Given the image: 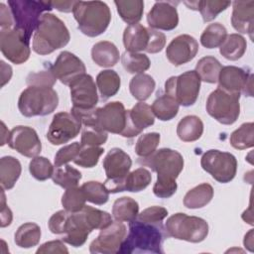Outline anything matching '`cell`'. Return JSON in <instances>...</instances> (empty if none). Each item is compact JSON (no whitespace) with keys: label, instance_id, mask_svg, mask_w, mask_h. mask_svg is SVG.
Returning <instances> with one entry per match:
<instances>
[{"label":"cell","instance_id":"6","mask_svg":"<svg viewBox=\"0 0 254 254\" xmlns=\"http://www.w3.org/2000/svg\"><path fill=\"white\" fill-rule=\"evenodd\" d=\"M165 231L168 237L198 243L206 238L208 224L201 217L190 216L186 213L178 212L167 219Z\"/></svg>","mask_w":254,"mask_h":254},{"label":"cell","instance_id":"27","mask_svg":"<svg viewBox=\"0 0 254 254\" xmlns=\"http://www.w3.org/2000/svg\"><path fill=\"white\" fill-rule=\"evenodd\" d=\"M22 171L19 160L12 156H4L0 159V183L4 190L14 188L16 182L20 178Z\"/></svg>","mask_w":254,"mask_h":254},{"label":"cell","instance_id":"28","mask_svg":"<svg viewBox=\"0 0 254 254\" xmlns=\"http://www.w3.org/2000/svg\"><path fill=\"white\" fill-rule=\"evenodd\" d=\"M203 133V123L195 115L185 116L177 126V135L184 142L198 140Z\"/></svg>","mask_w":254,"mask_h":254},{"label":"cell","instance_id":"7","mask_svg":"<svg viewBox=\"0 0 254 254\" xmlns=\"http://www.w3.org/2000/svg\"><path fill=\"white\" fill-rule=\"evenodd\" d=\"M13 20L14 27L21 30L31 39L35 33L44 12H49L53 8L50 1L35 0H10L8 1Z\"/></svg>","mask_w":254,"mask_h":254},{"label":"cell","instance_id":"2","mask_svg":"<svg viewBox=\"0 0 254 254\" xmlns=\"http://www.w3.org/2000/svg\"><path fill=\"white\" fill-rule=\"evenodd\" d=\"M168 237L162 222L151 223L135 219L129 222V231L118 251L119 254H163V242Z\"/></svg>","mask_w":254,"mask_h":254},{"label":"cell","instance_id":"25","mask_svg":"<svg viewBox=\"0 0 254 254\" xmlns=\"http://www.w3.org/2000/svg\"><path fill=\"white\" fill-rule=\"evenodd\" d=\"M149 43V28L137 23L129 25L123 33V44L126 52L139 53L146 51Z\"/></svg>","mask_w":254,"mask_h":254},{"label":"cell","instance_id":"59","mask_svg":"<svg viewBox=\"0 0 254 254\" xmlns=\"http://www.w3.org/2000/svg\"><path fill=\"white\" fill-rule=\"evenodd\" d=\"M12 211L11 209L5 204L4 206H1V227H5L11 224L12 222Z\"/></svg>","mask_w":254,"mask_h":254},{"label":"cell","instance_id":"32","mask_svg":"<svg viewBox=\"0 0 254 254\" xmlns=\"http://www.w3.org/2000/svg\"><path fill=\"white\" fill-rule=\"evenodd\" d=\"M120 84V76L115 70L104 69L96 76V86L103 100L114 96L119 91Z\"/></svg>","mask_w":254,"mask_h":254},{"label":"cell","instance_id":"56","mask_svg":"<svg viewBox=\"0 0 254 254\" xmlns=\"http://www.w3.org/2000/svg\"><path fill=\"white\" fill-rule=\"evenodd\" d=\"M14 20L10 8H8L4 3H0V26L1 29L13 28Z\"/></svg>","mask_w":254,"mask_h":254},{"label":"cell","instance_id":"50","mask_svg":"<svg viewBox=\"0 0 254 254\" xmlns=\"http://www.w3.org/2000/svg\"><path fill=\"white\" fill-rule=\"evenodd\" d=\"M81 145L78 142L71 143L69 145L61 148L55 156V167H61L66 165L69 162H73L80 151Z\"/></svg>","mask_w":254,"mask_h":254},{"label":"cell","instance_id":"5","mask_svg":"<svg viewBox=\"0 0 254 254\" xmlns=\"http://www.w3.org/2000/svg\"><path fill=\"white\" fill-rule=\"evenodd\" d=\"M59 96L53 87L30 85L24 89L18 99V108L25 117L46 116L56 110Z\"/></svg>","mask_w":254,"mask_h":254},{"label":"cell","instance_id":"11","mask_svg":"<svg viewBox=\"0 0 254 254\" xmlns=\"http://www.w3.org/2000/svg\"><path fill=\"white\" fill-rule=\"evenodd\" d=\"M201 168L221 184L232 181L237 172V160L228 153L219 150H208L201 156Z\"/></svg>","mask_w":254,"mask_h":254},{"label":"cell","instance_id":"44","mask_svg":"<svg viewBox=\"0 0 254 254\" xmlns=\"http://www.w3.org/2000/svg\"><path fill=\"white\" fill-rule=\"evenodd\" d=\"M80 188L87 201L97 205H102L108 201L109 191L104 184L96 181H90L84 183Z\"/></svg>","mask_w":254,"mask_h":254},{"label":"cell","instance_id":"51","mask_svg":"<svg viewBox=\"0 0 254 254\" xmlns=\"http://www.w3.org/2000/svg\"><path fill=\"white\" fill-rule=\"evenodd\" d=\"M56 81H57V78L54 75L51 67L49 69H44L37 72H31L26 78V82L28 86L35 85V86L53 87Z\"/></svg>","mask_w":254,"mask_h":254},{"label":"cell","instance_id":"19","mask_svg":"<svg viewBox=\"0 0 254 254\" xmlns=\"http://www.w3.org/2000/svg\"><path fill=\"white\" fill-rule=\"evenodd\" d=\"M51 68L56 78L65 85H69L86 71L83 62L68 51L62 52Z\"/></svg>","mask_w":254,"mask_h":254},{"label":"cell","instance_id":"42","mask_svg":"<svg viewBox=\"0 0 254 254\" xmlns=\"http://www.w3.org/2000/svg\"><path fill=\"white\" fill-rule=\"evenodd\" d=\"M233 148L244 150L254 146V124L253 122L243 123L238 129L233 131L229 138Z\"/></svg>","mask_w":254,"mask_h":254},{"label":"cell","instance_id":"23","mask_svg":"<svg viewBox=\"0 0 254 254\" xmlns=\"http://www.w3.org/2000/svg\"><path fill=\"white\" fill-rule=\"evenodd\" d=\"M147 22L151 29L172 31L179 24V15L174 2H156L147 14Z\"/></svg>","mask_w":254,"mask_h":254},{"label":"cell","instance_id":"54","mask_svg":"<svg viewBox=\"0 0 254 254\" xmlns=\"http://www.w3.org/2000/svg\"><path fill=\"white\" fill-rule=\"evenodd\" d=\"M68 213H69L68 211H66L65 209H63V210L57 211L50 217L48 225H49V229L51 230L52 233L63 234L64 226V223H65Z\"/></svg>","mask_w":254,"mask_h":254},{"label":"cell","instance_id":"58","mask_svg":"<svg viewBox=\"0 0 254 254\" xmlns=\"http://www.w3.org/2000/svg\"><path fill=\"white\" fill-rule=\"evenodd\" d=\"M1 64V87H3L7 82H9L12 76V67L9 64H6L3 61L0 62Z\"/></svg>","mask_w":254,"mask_h":254},{"label":"cell","instance_id":"38","mask_svg":"<svg viewBox=\"0 0 254 254\" xmlns=\"http://www.w3.org/2000/svg\"><path fill=\"white\" fill-rule=\"evenodd\" d=\"M221 68L222 65L219 61L211 56L201 58L195 65V71L198 74L200 80L207 83L217 82Z\"/></svg>","mask_w":254,"mask_h":254},{"label":"cell","instance_id":"43","mask_svg":"<svg viewBox=\"0 0 254 254\" xmlns=\"http://www.w3.org/2000/svg\"><path fill=\"white\" fill-rule=\"evenodd\" d=\"M121 63L123 67L129 73H144L145 70L149 69L151 62L145 54L125 52L121 56Z\"/></svg>","mask_w":254,"mask_h":254},{"label":"cell","instance_id":"16","mask_svg":"<svg viewBox=\"0 0 254 254\" xmlns=\"http://www.w3.org/2000/svg\"><path fill=\"white\" fill-rule=\"evenodd\" d=\"M7 144L11 149L28 158L37 157L42 150V143L36 130L29 126H15L10 131Z\"/></svg>","mask_w":254,"mask_h":254},{"label":"cell","instance_id":"35","mask_svg":"<svg viewBox=\"0 0 254 254\" xmlns=\"http://www.w3.org/2000/svg\"><path fill=\"white\" fill-rule=\"evenodd\" d=\"M117 12L121 19L129 24H137L143 16L144 2L142 0H125V1H114Z\"/></svg>","mask_w":254,"mask_h":254},{"label":"cell","instance_id":"41","mask_svg":"<svg viewBox=\"0 0 254 254\" xmlns=\"http://www.w3.org/2000/svg\"><path fill=\"white\" fill-rule=\"evenodd\" d=\"M152 181L151 173L145 168H138L128 173L124 179V191L138 192L145 190Z\"/></svg>","mask_w":254,"mask_h":254},{"label":"cell","instance_id":"36","mask_svg":"<svg viewBox=\"0 0 254 254\" xmlns=\"http://www.w3.org/2000/svg\"><path fill=\"white\" fill-rule=\"evenodd\" d=\"M41 228L37 223L26 222L15 233V243L21 248H31L40 242Z\"/></svg>","mask_w":254,"mask_h":254},{"label":"cell","instance_id":"53","mask_svg":"<svg viewBox=\"0 0 254 254\" xmlns=\"http://www.w3.org/2000/svg\"><path fill=\"white\" fill-rule=\"evenodd\" d=\"M166 45V36L158 30L149 28V43L145 52L156 54L161 52Z\"/></svg>","mask_w":254,"mask_h":254},{"label":"cell","instance_id":"31","mask_svg":"<svg viewBox=\"0 0 254 254\" xmlns=\"http://www.w3.org/2000/svg\"><path fill=\"white\" fill-rule=\"evenodd\" d=\"M139 214L138 202L129 196L117 198L112 206V216L115 220L121 222H131Z\"/></svg>","mask_w":254,"mask_h":254},{"label":"cell","instance_id":"46","mask_svg":"<svg viewBox=\"0 0 254 254\" xmlns=\"http://www.w3.org/2000/svg\"><path fill=\"white\" fill-rule=\"evenodd\" d=\"M161 136L157 132H150L141 135L135 146V152L140 158H146L152 155L159 146Z\"/></svg>","mask_w":254,"mask_h":254},{"label":"cell","instance_id":"29","mask_svg":"<svg viewBox=\"0 0 254 254\" xmlns=\"http://www.w3.org/2000/svg\"><path fill=\"white\" fill-rule=\"evenodd\" d=\"M189 9L199 11L203 22L214 20L219 13L228 8L231 4L229 1H214V0H199V1H185Z\"/></svg>","mask_w":254,"mask_h":254},{"label":"cell","instance_id":"52","mask_svg":"<svg viewBox=\"0 0 254 254\" xmlns=\"http://www.w3.org/2000/svg\"><path fill=\"white\" fill-rule=\"evenodd\" d=\"M168 215V210L163 206H150L144 209L141 213L138 214L137 218L143 222H151V223H158L162 222Z\"/></svg>","mask_w":254,"mask_h":254},{"label":"cell","instance_id":"24","mask_svg":"<svg viewBox=\"0 0 254 254\" xmlns=\"http://www.w3.org/2000/svg\"><path fill=\"white\" fill-rule=\"evenodd\" d=\"M232 7V27L239 33L248 34L252 39L254 30V1H234Z\"/></svg>","mask_w":254,"mask_h":254},{"label":"cell","instance_id":"8","mask_svg":"<svg viewBox=\"0 0 254 254\" xmlns=\"http://www.w3.org/2000/svg\"><path fill=\"white\" fill-rule=\"evenodd\" d=\"M240 94L230 93L221 88L212 91L205 104L207 113L223 125L233 124L240 114Z\"/></svg>","mask_w":254,"mask_h":254},{"label":"cell","instance_id":"39","mask_svg":"<svg viewBox=\"0 0 254 254\" xmlns=\"http://www.w3.org/2000/svg\"><path fill=\"white\" fill-rule=\"evenodd\" d=\"M81 177V173L77 169L69 165H64L55 169L52 179L56 185L66 190L77 187Z\"/></svg>","mask_w":254,"mask_h":254},{"label":"cell","instance_id":"14","mask_svg":"<svg viewBox=\"0 0 254 254\" xmlns=\"http://www.w3.org/2000/svg\"><path fill=\"white\" fill-rule=\"evenodd\" d=\"M126 235V225L121 221H112L108 226L100 229L97 238L90 243L89 251L93 254L118 253Z\"/></svg>","mask_w":254,"mask_h":254},{"label":"cell","instance_id":"18","mask_svg":"<svg viewBox=\"0 0 254 254\" xmlns=\"http://www.w3.org/2000/svg\"><path fill=\"white\" fill-rule=\"evenodd\" d=\"M126 125V109L122 102L112 101L96 109V127L113 134H121Z\"/></svg>","mask_w":254,"mask_h":254},{"label":"cell","instance_id":"17","mask_svg":"<svg viewBox=\"0 0 254 254\" xmlns=\"http://www.w3.org/2000/svg\"><path fill=\"white\" fill-rule=\"evenodd\" d=\"M72 107L78 109H92L98 102L97 86L91 75L82 74L69 85Z\"/></svg>","mask_w":254,"mask_h":254},{"label":"cell","instance_id":"33","mask_svg":"<svg viewBox=\"0 0 254 254\" xmlns=\"http://www.w3.org/2000/svg\"><path fill=\"white\" fill-rule=\"evenodd\" d=\"M155 86L156 82L151 75L147 73H139L131 78L129 90L135 99L145 101L151 96Z\"/></svg>","mask_w":254,"mask_h":254},{"label":"cell","instance_id":"26","mask_svg":"<svg viewBox=\"0 0 254 254\" xmlns=\"http://www.w3.org/2000/svg\"><path fill=\"white\" fill-rule=\"evenodd\" d=\"M92 61L99 66L111 67L115 65L120 58L117 47L108 41H101L93 45L91 49Z\"/></svg>","mask_w":254,"mask_h":254},{"label":"cell","instance_id":"20","mask_svg":"<svg viewBox=\"0 0 254 254\" xmlns=\"http://www.w3.org/2000/svg\"><path fill=\"white\" fill-rule=\"evenodd\" d=\"M84 215L82 209L77 212L68 213L64 226V242L73 247H80L85 243L89 233L93 229Z\"/></svg>","mask_w":254,"mask_h":254},{"label":"cell","instance_id":"49","mask_svg":"<svg viewBox=\"0 0 254 254\" xmlns=\"http://www.w3.org/2000/svg\"><path fill=\"white\" fill-rule=\"evenodd\" d=\"M108 139V134L106 131L98 129L96 127L84 126L81 132L80 145L81 146H92L99 147L104 144Z\"/></svg>","mask_w":254,"mask_h":254},{"label":"cell","instance_id":"12","mask_svg":"<svg viewBox=\"0 0 254 254\" xmlns=\"http://www.w3.org/2000/svg\"><path fill=\"white\" fill-rule=\"evenodd\" d=\"M0 50L3 56L11 63L16 64H24L31 54L30 38L15 27L1 29Z\"/></svg>","mask_w":254,"mask_h":254},{"label":"cell","instance_id":"60","mask_svg":"<svg viewBox=\"0 0 254 254\" xmlns=\"http://www.w3.org/2000/svg\"><path fill=\"white\" fill-rule=\"evenodd\" d=\"M244 246L248 248V250L252 251L253 246V229H251L244 237Z\"/></svg>","mask_w":254,"mask_h":254},{"label":"cell","instance_id":"22","mask_svg":"<svg viewBox=\"0 0 254 254\" xmlns=\"http://www.w3.org/2000/svg\"><path fill=\"white\" fill-rule=\"evenodd\" d=\"M198 43L190 35H180L174 38L166 49L168 61L175 66L190 62L197 54Z\"/></svg>","mask_w":254,"mask_h":254},{"label":"cell","instance_id":"48","mask_svg":"<svg viewBox=\"0 0 254 254\" xmlns=\"http://www.w3.org/2000/svg\"><path fill=\"white\" fill-rule=\"evenodd\" d=\"M103 152L104 149L101 147L81 146L80 151L73 162L75 165L82 168H93L97 165Z\"/></svg>","mask_w":254,"mask_h":254},{"label":"cell","instance_id":"61","mask_svg":"<svg viewBox=\"0 0 254 254\" xmlns=\"http://www.w3.org/2000/svg\"><path fill=\"white\" fill-rule=\"evenodd\" d=\"M1 131H2V136H1V146L5 145L8 142V138L10 135V131L7 130L4 122H1Z\"/></svg>","mask_w":254,"mask_h":254},{"label":"cell","instance_id":"37","mask_svg":"<svg viewBox=\"0 0 254 254\" xmlns=\"http://www.w3.org/2000/svg\"><path fill=\"white\" fill-rule=\"evenodd\" d=\"M179 103L170 95L163 94L159 96L152 104L151 109L154 115L161 121H169L177 116L179 112Z\"/></svg>","mask_w":254,"mask_h":254},{"label":"cell","instance_id":"45","mask_svg":"<svg viewBox=\"0 0 254 254\" xmlns=\"http://www.w3.org/2000/svg\"><path fill=\"white\" fill-rule=\"evenodd\" d=\"M85 195L81 188H69L66 189L62 196V204L64 209L68 212H77L85 205Z\"/></svg>","mask_w":254,"mask_h":254},{"label":"cell","instance_id":"13","mask_svg":"<svg viewBox=\"0 0 254 254\" xmlns=\"http://www.w3.org/2000/svg\"><path fill=\"white\" fill-rule=\"evenodd\" d=\"M81 121L71 112H59L53 117L47 139L53 145H62L74 139L81 129Z\"/></svg>","mask_w":254,"mask_h":254},{"label":"cell","instance_id":"21","mask_svg":"<svg viewBox=\"0 0 254 254\" xmlns=\"http://www.w3.org/2000/svg\"><path fill=\"white\" fill-rule=\"evenodd\" d=\"M155 115L147 103L140 101L131 109L126 110V125L120 134L123 137L132 138L139 135L144 129L153 125Z\"/></svg>","mask_w":254,"mask_h":254},{"label":"cell","instance_id":"10","mask_svg":"<svg viewBox=\"0 0 254 254\" xmlns=\"http://www.w3.org/2000/svg\"><path fill=\"white\" fill-rule=\"evenodd\" d=\"M200 81L195 70H189L178 76H171L165 82V92L179 105L188 107L195 103L199 94Z\"/></svg>","mask_w":254,"mask_h":254},{"label":"cell","instance_id":"3","mask_svg":"<svg viewBox=\"0 0 254 254\" xmlns=\"http://www.w3.org/2000/svg\"><path fill=\"white\" fill-rule=\"evenodd\" d=\"M70 40L64 23L52 13H45L33 36V51L41 56L65 47Z\"/></svg>","mask_w":254,"mask_h":254},{"label":"cell","instance_id":"30","mask_svg":"<svg viewBox=\"0 0 254 254\" xmlns=\"http://www.w3.org/2000/svg\"><path fill=\"white\" fill-rule=\"evenodd\" d=\"M213 197V188L206 183L190 190L184 197V205L190 209L201 208L208 204Z\"/></svg>","mask_w":254,"mask_h":254},{"label":"cell","instance_id":"15","mask_svg":"<svg viewBox=\"0 0 254 254\" xmlns=\"http://www.w3.org/2000/svg\"><path fill=\"white\" fill-rule=\"evenodd\" d=\"M252 74L245 71L243 68L226 65L222 66L218 75V87L230 92L252 96Z\"/></svg>","mask_w":254,"mask_h":254},{"label":"cell","instance_id":"57","mask_svg":"<svg viewBox=\"0 0 254 254\" xmlns=\"http://www.w3.org/2000/svg\"><path fill=\"white\" fill-rule=\"evenodd\" d=\"M76 1H50L52 8H55L61 12L68 13L73 10Z\"/></svg>","mask_w":254,"mask_h":254},{"label":"cell","instance_id":"9","mask_svg":"<svg viewBox=\"0 0 254 254\" xmlns=\"http://www.w3.org/2000/svg\"><path fill=\"white\" fill-rule=\"evenodd\" d=\"M102 166L107 178L103 184L109 193L124 191V179L132 166L130 156L120 148H112L105 156Z\"/></svg>","mask_w":254,"mask_h":254},{"label":"cell","instance_id":"55","mask_svg":"<svg viewBox=\"0 0 254 254\" xmlns=\"http://www.w3.org/2000/svg\"><path fill=\"white\" fill-rule=\"evenodd\" d=\"M37 254L40 253H68L67 248L62 240H53L42 244L36 251Z\"/></svg>","mask_w":254,"mask_h":254},{"label":"cell","instance_id":"1","mask_svg":"<svg viewBox=\"0 0 254 254\" xmlns=\"http://www.w3.org/2000/svg\"><path fill=\"white\" fill-rule=\"evenodd\" d=\"M138 162L157 173V181L153 187L156 196L168 198L177 191L176 180L184 169V158L178 151L163 148L149 157L140 158Z\"/></svg>","mask_w":254,"mask_h":254},{"label":"cell","instance_id":"4","mask_svg":"<svg viewBox=\"0 0 254 254\" xmlns=\"http://www.w3.org/2000/svg\"><path fill=\"white\" fill-rule=\"evenodd\" d=\"M72 13L77 28L87 37L103 34L111 21L110 9L102 1H76Z\"/></svg>","mask_w":254,"mask_h":254},{"label":"cell","instance_id":"34","mask_svg":"<svg viewBox=\"0 0 254 254\" xmlns=\"http://www.w3.org/2000/svg\"><path fill=\"white\" fill-rule=\"evenodd\" d=\"M247 48L246 40L239 34L227 35L225 41L219 48V53L226 60L237 61L245 54Z\"/></svg>","mask_w":254,"mask_h":254},{"label":"cell","instance_id":"40","mask_svg":"<svg viewBox=\"0 0 254 254\" xmlns=\"http://www.w3.org/2000/svg\"><path fill=\"white\" fill-rule=\"evenodd\" d=\"M227 37L226 28L220 23L209 24L200 35V44L206 49L220 47Z\"/></svg>","mask_w":254,"mask_h":254},{"label":"cell","instance_id":"47","mask_svg":"<svg viewBox=\"0 0 254 254\" xmlns=\"http://www.w3.org/2000/svg\"><path fill=\"white\" fill-rule=\"evenodd\" d=\"M29 171L32 177L38 181H46L52 178L54 174V167L49 159L42 156L33 158L29 164Z\"/></svg>","mask_w":254,"mask_h":254}]
</instances>
